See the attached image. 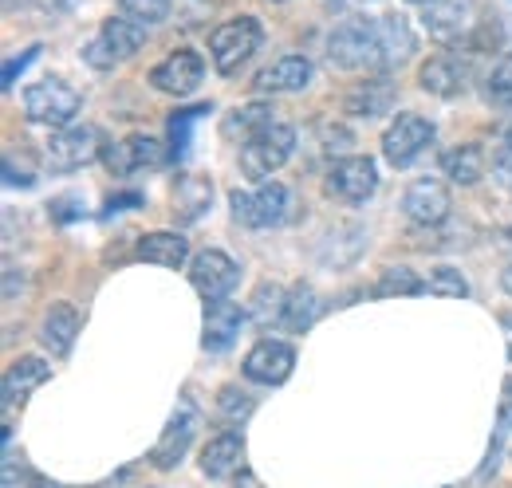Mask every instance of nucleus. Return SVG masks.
I'll list each match as a JSON object with an SVG mask.
<instances>
[{"label": "nucleus", "instance_id": "obj_32", "mask_svg": "<svg viewBox=\"0 0 512 488\" xmlns=\"http://www.w3.org/2000/svg\"><path fill=\"white\" fill-rule=\"evenodd\" d=\"M485 95H489V103H497V107H512V52L493 63V71H489V79H485Z\"/></svg>", "mask_w": 512, "mask_h": 488}, {"label": "nucleus", "instance_id": "obj_29", "mask_svg": "<svg viewBox=\"0 0 512 488\" xmlns=\"http://www.w3.org/2000/svg\"><path fill=\"white\" fill-rule=\"evenodd\" d=\"M418 292H426V280H418L414 268H402V264L386 268L383 276H379V284H375V296H379V300H390V296H418Z\"/></svg>", "mask_w": 512, "mask_h": 488}, {"label": "nucleus", "instance_id": "obj_11", "mask_svg": "<svg viewBox=\"0 0 512 488\" xmlns=\"http://www.w3.org/2000/svg\"><path fill=\"white\" fill-rule=\"evenodd\" d=\"M449 209H453L449 189L438 178H418V182L406 185V193H402V213H406L410 225L438 229V225L449 221Z\"/></svg>", "mask_w": 512, "mask_h": 488}, {"label": "nucleus", "instance_id": "obj_5", "mask_svg": "<svg viewBox=\"0 0 512 488\" xmlns=\"http://www.w3.org/2000/svg\"><path fill=\"white\" fill-rule=\"evenodd\" d=\"M288 213H292V193L280 182L256 185L253 193L241 189L233 193V221L245 229H276L288 221Z\"/></svg>", "mask_w": 512, "mask_h": 488}, {"label": "nucleus", "instance_id": "obj_15", "mask_svg": "<svg viewBox=\"0 0 512 488\" xmlns=\"http://www.w3.org/2000/svg\"><path fill=\"white\" fill-rule=\"evenodd\" d=\"M422 24L438 44H461L473 36V0H430L422 8Z\"/></svg>", "mask_w": 512, "mask_h": 488}, {"label": "nucleus", "instance_id": "obj_42", "mask_svg": "<svg viewBox=\"0 0 512 488\" xmlns=\"http://www.w3.org/2000/svg\"><path fill=\"white\" fill-rule=\"evenodd\" d=\"M509 394H512V378H509Z\"/></svg>", "mask_w": 512, "mask_h": 488}, {"label": "nucleus", "instance_id": "obj_2", "mask_svg": "<svg viewBox=\"0 0 512 488\" xmlns=\"http://www.w3.org/2000/svg\"><path fill=\"white\" fill-rule=\"evenodd\" d=\"M146 32H150L146 24L119 12V16L103 20V28L83 44V63L95 67V71H111V67L127 63L130 56H138V48L146 44Z\"/></svg>", "mask_w": 512, "mask_h": 488}, {"label": "nucleus", "instance_id": "obj_27", "mask_svg": "<svg viewBox=\"0 0 512 488\" xmlns=\"http://www.w3.org/2000/svg\"><path fill=\"white\" fill-rule=\"evenodd\" d=\"M316 315H320V296H316V288L312 284H296L292 292H288V304H284V323L280 327H288V331H308L312 323H316Z\"/></svg>", "mask_w": 512, "mask_h": 488}, {"label": "nucleus", "instance_id": "obj_35", "mask_svg": "<svg viewBox=\"0 0 512 488\" xmlns=\"http://www.w3.org/2000/svg\"><path fill=\"white\" fill-rule=\"evenodd\" d=\"M217 402H221V414H225L229 422H245V418L253 414V406H256L253 398H249V394H241L237 386H225Z\"/></svg>", "mask_w": 512, "mask_h": 488}, {"label": "nucleus", "instance_id": "obj_39", "mask_svg": "<svg viewBox=\"0 0 512 488\" xmlns=\"http://www.w3.org/2000/svg\"><path fill=\"white\" fill-rule=\"evenodd\" d=\"M501 284H505V292L512 296V264L505 268V272H501Z\"/></svg>", "mask_w": 512, "mask_h": 488}, {"label": "nucleus", "instance_id": "obj_21", "mask_svg": "<svg viewBox=\"0 0 512 488\" xmlns=\"http://www.w3.org/2000/svg\"><path fill=\"white\" fill-rule=\"evenodd\" d=\"M201 473L209 481H233L245 469V437L241 433H217L205 449H201Z\"/></svg>", "mask_w": 512, "mask_h": 488}, {"label": "nucleus", "instance_id": "obj_25", "mask_svg": "<svg viewBox=\"0 0 512 488\" xmlns=\"http://www.w3.org/2000/svg\"><path fill=\"white\" fill-rule=\"evenodd\" d=\"M442 174L453 185H477L485 178V150L465 142V146H453L442 154Z\"/></svg>", "mask_w": 512, "mask_h": 488}, {"label": "nucleus", "instance_id": "obj_38", "mask_svg": "<svg viewBox=\"0 0 512 488\" xmlns=\"http://www.w3.org/2000/svg\"><path fill=\"white\" fill-rule=\"evenodd\" d=\"M501 327H505V343H509V359H512V311L501 315Z\"/></svg>", "mask_w": 512, "mask_h": 488}, {"label": "nucleus", "instance_id": "obj_23", "mask_svg": "<svg viewBox=\"0 0 512 488\" xmlns=\"http://www.w3.org/2000/svg\"><path fill=\"white\" fill-rule=\"evenodd\" d=\"M83 319L71 304H52L48 315H44V331H40V343L56 355V359H67L71 347H75V335H79Z\"/></svg>", "mask_w": 512, "mask_h": 488}, {"label": "nucleus", "instance_id": "obj_17", "mask_svg": "<svg viewBox=\"0 0 512 488\" xmlns=\"http://www.w3.org/2000/svg\"><path fill=\"white\" fill-rule=\"evenodd\" d=\"M245 319H249V311L237 307L233 300H205V331H201V347H205L209 355H225V351L237 343Z\"/></svg>", "mask_w": 512, "mask_h": 488}, {"label": "nucleus", "instance_id": "obj_18", "mask_svg": "<svg viewBox=\"0 0 512 488\" xmlns=\"http://www.w3.org/2000/svg\"><path fill=\"white\" fill-rule=\"evenodd\" d=\"M162 158H166V154H162V142L150 138V134H130L123 142L103 146V162H107V170H111L115 178H127V174L142 170V166H158Z\"/></svg>", "mask_w": 512, "mask_h": 488}, {"label": "nucleus", "instance_id": "obj_8", "mask_svg": "<svg viewBox=\"0 0 512 488\" xmlns=\"http://www.w3.org/2000/svg\"><path fill=\"white\" fill-rule=\"evenodd\" d=\"M434 134L438 130H434L430 119H422V115H398L383 134V158L394 170H406V166H414L430 150Z\"/></svg>", "mask_w": 512, "mask_h": 488}, {"label": "nucleus", "instance_id": "obj_40", "mask_svg": "<svg viewBox=\"0 0 512 488\" xmlns=\"http://www.w3.org/2000/svg\"><path fill=\"white\" fill-rule=\"evenodd\" d=\"M501 429H512V406L501 410Z\"/></svg>", "mask_w": 512, "mask_h": 488}, {"label": "nucleus", "instance_id": "obj_26", "mask_svg": "<svg viewBox=\"0 0 512 488\" xmlns=\"http://www.w3.org/2000/svg\"><path fill=\"white\" fill-rule=\"evenodd\" d=\"M213 201V182L201 178V174H182L174 185V213L182 221H197Z\"/></svg>", "mask_w": 512, "mask_h": 488}, {"label": "nucleus", "instance_id": "obj_36", "mask_svg": "<svg viewBox=\"0 0 512 488\" xmlns=\"http://www.w3.org/2000/svg\"><path fill=\"white\" fill-rule=\"evenodd\" d=\"M493 174L505 185H512V134H505V142H501L497 154H493Z\"/></svg>", "mask_w": 512, "mask_h": 488}, {"label": "nucleus", "instance_id": "obj_3", "mask_svg": "<svg viewBox=\"0 0 512 488\" xmlns=\"http://www.w3.org/2000/svg\"><path fill=\"white\" fill-rule=\"evenodd\" d=\"M292 150H296V130L288 122H272L268 130H260L256 138L241 146V174L249 182L264 185L292 158Z\"/></svg>", "mask_w": 512, "mask_h": 488}, {"label": "nucleus", "instance_id": "obj_34", "mask_svg": "<svg viewBox=\"0 0 512 488\" xmlns=\"http://www.w3.org/2000/svg\"><path fill=\"white\" fill-rule=\"evenodd\" d=\"M213 107H190V111H178V115H170V138H174V158H182L186 154V146H190V130L197 119H205Z\"/></svg>", "mask_w": 512, "mask_h": 488}, {"label": "nucleus", "instance_id": "obj_13", "mask_svg": "<svg viewBox=\"0 0 512 488\" xmlns=\"http://www.w3.org/2000/svg\"><path fill=\"white\" fill-rule=\"evenodd\" d=\"M379 189V170L371 158L363 154H351V158H339L327 174V193H335L339 201L347 205H363L371 193Z\"/></svg>", "mask_w": 512, "mask_h": 488}, {"label": "nucleus", "instance_id": "obj_1", "mask_svg": "<svg viewBox=\"0 0 512 488\" xmlns=\"http://www.w3.org/2000/svg\"><path fill=\"white\" fill-rule=\"evenodd\" d=\"M414 56V32L402 16H351L327 36V60L339 71H379Z\"/></svg>", "mask_w": 512, "mask_h": 488}, {"label": "nucleus", "instance_id": "obj_4", "mask_svg": "<svg viewBox=\"0 0 512 488\" xmlns=\"http://www.w3.org/2000/svg\"><path fill=\"white\" fill-rule=\"evenodd\" d=\"M79 107H83V95L71 83H64V79H40V83H32L24 91V115H28V122L48 126V130L71 126L75 115H79Z\"/></svg>", "mask_w": 512, "mask_h": 488}, {"label": "nucleus", "instance_id": "obj_31", "mask_svg": "<svg viewBox=\"0 0 512 488\" xmlns=\"http://www.w3.org/2000/svg\"><path fill=\"white\" fill-rule=\"evenodd\" d=\"M426 292H434V296H442V300H465L469 296V280L457 272V268H434L430 272V280H426Z\"/></svg>", "mask_w": 512, "mask_h": 488}, {"label": "nucleus", "instance_id": "obj_16", "mask_svg": "<svg viewBox=\"0 0 512 488\" xmlns=\"http://www.w3.org/2000/svg\"><path fill=\"white\" fill-rule=\"evenodd\" d=\"M44 382H52V363H44V359H36V355H20L16 363H8L4 370V386H0V402H4V429H12V410L16 406H24V398L36 390V386H44Z\"/></svg>", "mask_w": 512, "mask_h": 488}, {"label": "nucleus", "instance_id": "obj_7", "mask_svg": "<svg viewBox=\"0 0 512 488\" xmlns=\"http://www.w3.org/2000/svg\"><path fill=\"white\" fill-rule=\"evenodd\" d=\"M44 158H48V166L56 170V174H71V170H83V166H91L95 158H103V134L95 130V126H79V122H71L64 130H52V138H48V146H44Z\"/></svg>", "mask_w": 512, "mask_h": 488}, {"label": "nucleus", "instance_id": "obj_22", "mask_svg": "<svg viewBox=\"0 0 512 488\" xmlns=\"http://www.w3.org/2000/svg\"><path fill=\"white\" fill-rule=\"evenodd\" d=\"M394 103H398V87L386 75H371V79L355 83L347 91V99H343V107L351 115H359V119H379L386 111H394Z\"/></svg>", "mask_w": 512, "mask_h": 488}, {"label": "nucleus", "instance_id": "obj_41", "mask_svg": "<svg viewBox=\"0 0 512 488\" xmlns=\"http://www.w3.org/2000/svg\"><path fill=\"white\" fill-rule=\"evenodd\" d=\"M410 4H422V8H426V4H430V0H410Z\"/></svg>", "mask_w": 512, "mask_h": 488}, {"label": "nucleus", "instance_id": "obj_20", "mask_svg": "<svg viewBox=\"0 0 512 488\" xmlns=\"http://www.w3.org/2000/svg\"><path fill=\"white\" fill-rule=\"evenodd\" d=\"M312 79H316V67L308 56H284L256 75V91L260 95H296V91H308Z\"/></svg>", "mask_w": 512, "mask_h": 488}, {"label": "nucleus", "instance_id": "obj_37", "mask_svg": "<svg viewBox=\"0 0 512 488\" xmlns=\"http://www.w3.org/2000/svg\"><path fill=\"white\" fill-rule=\"evenodd\" d=\"M36 56H40V48H28V52H24L20 60H8V63H4V79H0V83H4V91H8L12 83H16V75H20V71H24L28 63L36 60Z\"/></svg>", "mask_w": 512, "mask_h": 488}, {"label": "nucleus", "instance_id": "obj_30", "mask_svg": "<svg viewBox=\"0 0 512 488\" xmlns=\"http://www.w3.org/2000/svg\"><path fill=\"white\" fill-rule=\"evenodd\" d=\"M253 319L260 327H268V323H284V304H288V292L280 288V284H260L253 296Z\"/></svg>", "mask_w": 512, "mask_h": 488}, {"label": "nucleus", "instance_id": "obj_14", "mask_svg": "<svg viewBox=\"0 0 512 488\" xmlns=\"http://www.w3.org/2000/svg\"><path fill=\"white\" fill-rule=\"evenodd\" d=\"M296 370V351L284 339H260L245 355V378L256 386H280Z\"/></svg>", "mask_w": 512, "mask_h": 488}, {"label": "nucleus", "instance_id": "obj_33", "mask_svg": "<svg viewBox=\"0 0 512 488\" xmlns=\"http://www.w3.org/2000/svg\"><path fill=\"white\" fill-rule=\"evenodd\" d=\"M119 12L138 20V24H146V28H154V24H162L170 16V0H119Z\"/></svg>", "mask_w": 512, "mask_h": 488}, {"label": "nucleus", "instance_id": "obj_28", "mask_svg": "<svg viewBox=\"0 0 512 488\" xmlns=\"http://www.w3.org/2000/svg\"><path fill=\"white\" fill-rule=\"evenodd\" d=\"M276 122V115H272V107L268 103H249V107H237L229 119H225V134L229 138H241V142H249V138H256L260 130H268Z\"/></svg>", "mask_w": 512, "mask_h": 488}, {"label": "nucleus", "instance_id": "obj_9", "mask_svg": "<svg viewBox=\"0 0 512 488\" xmlns=\"http://www.w3.org/2000/svg\"><path fill=\"white\" fill-rule=\"evenodd\" d=\"M197 426H201L197 406H193L190 398H182V402H178V410H174V418H170L166 429H162L158 445L150 449V465H154V469H162V473L178 469V465H182V457L190 453L193 437H197Z\"/></svg>", "mask_w": 512, "mask_h": 488}, {"label": "nucleus", "instance_id": "obj_12", "mask_svg": "<svg viewBox=\"0 0 512 488\" xmlns=\"http://www.w3.org/2000/svg\"><path fill=\"white\" fill-rule=\"evenodd\" d=\"M205 79V63L197 52L182 48V52H170L162 63L150 67V87L162 91V95H174V99H186L201 87Z\"/></svg>", "mask_w": 512, "mask_h": 488}, {"label": "nucleus", "instance_id": "obj_19", "mask_svg": "<svg viewBox=\"0 0 512 488\" xmlns=\"http://www.w3.org/2000/svg\"><path fill=\"white\" fill-rule=\"evenodd\" d=\"M418 83L422 91L438 95V99H457L469 91V63L453 52H442V56H430L418 71Z\"/></svg>", "mask_w": 512, "mask_h": 488}, {"label": "nucleus", "instance_id": "obj_6", "mask_svg": "<svg viewBox=\"0 0 512 488\" xmlns=\"http://www.w3.org/2000/svg\"><path fill=\"white\" fill-rule=\"evenodd\" d=\"M260 40H264V32H260V24H256L253 16H237V20L221 24V28L209 36L213 67H217L221 75H237V71L256 56Z\"/></svg>", "mask_w": 512, "mask_h": 488}, {"label": "nucleus", "instance_id": "obj_10", "mask_svg": "<svg viewBox=\"0 0 512 488\" xmlns=\"http://www.w3.org/2000/svg\"><path fill=\"white\" fill-rule=\"evenodd\" d=\"M190 284L205 300H229V292L241 284V268L229 252L205 248L190 260Z\"/></svg>", "mask_w": 512, "mask_h": 488}, {"label": "nucleus", "instance_id": "obj_24", "mask_svg": "<svg viewBox=\"0 0 512 488\" xmlns=\"http://www.w3.org/2000/svg\"><path fill=\"white\" fill-rule=\"evenodd\" d=\"M138 260L158 264V268H182L190 260V241L182 233H146L138 241Z\"/></svg>", "mask_w": 512, "mask_h": 488}]
</instances>
